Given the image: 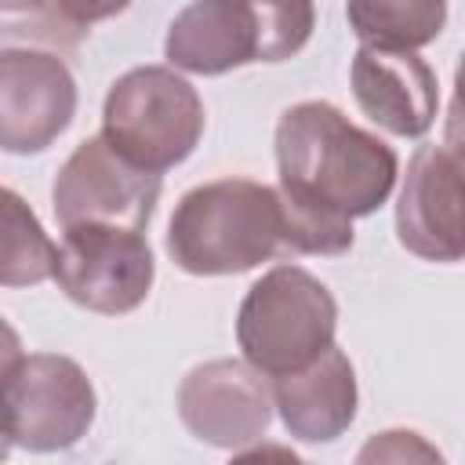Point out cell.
Instances as JSON below:
<instances>
[{
  "instance_id": "6da1fadb",
  "label": "cell",
  "mask_w": 465,
  "mask_h": 465,
  "mask_svg": "<svg viewBox=\"0 0 465 465\" xmlns=\"http://www.w3.org/2000/svg\"><path fill=\"white\" fill-rule=\"evenodd\" d=\"M283 247L345 254L352 218L374 214L396 185V153L331 102H298L276 124Z\"/></svg>"
},
{
  "instance_id": "7a4b0ae2",
  "label": "cell",
  "mask_w": 465,
  "mask_h": 465,
  "mask_svg": "<svg viewBox=\"0 0 465 465\" xmlns=\"http://www.w3.org/2000/svg\"><path fill=\"white\" fill-rule=\"evenodd\" d=\"M280 247V193L251 178H218L189 189L167 229V254L193 276L247 272Z\"/></svg>"
},
{
  "instance_id": "3957f363",
  "label": "cell",
  "mask_w": 465,
  "mask_h": 465,
  "mask_svg": "<svg viewBox=\"0 0 465 465\" xmlns=\"http://www.w3.org/2000/svg\"><path fill=\"white\" fill-rule=\"evenodd\" d=\"M334 327L338 305L331 291L298 265H276L247 291L236 316V341L258 374L276 378L331 349Z\"/></svg>"
},
{
  "instance_id": "277c9868",
  "label": "cell",
  "mask_w": 465,
  "mask_h": 465,
  "mask_svg": "<svg viewBox=\"0 0 465 465\" xmlns=\"http://www.w3.org/2000/svg\"><path fill=\"white\" fill-rule=\"evenodd\" d=\"M102 134L131 163L163 174L196 149L203 134V102L174 69L138 65L109 87Z\"/></svg>"
},
{
  "instance_id": "5b68a950",
  "label": "cell",
  "mask_w": 465,
  "mask_h": 465,
  "mask_svg": "<svg viewBox=\"0 0 465 465\" xmlns=\"http://www.w3.org/2000/svg\"><path fill=\"white\" fill-rule=\"evenodd\" d=\"M94 421V389L84 367L58 352H18L7 327L4 349V450H65Z\"/></svg>"
},
{
  "instance_id": "8992f818",
  "label": "cell",
  "mask_w": 465,
  "mask_h": 465,
  "mask_svg": "<svg viewBox=\"0 0 465 465\" xmlns=\"http://www.w3.org/2000/svg\"><path fill=\"white\" fill-rule=\"evenodd\" d=\"M156 265L142 229L127 225H69L58 243L54 280L69 302L102 312L124 316L149 298Z\"/></svg>"
},
{
  "instance_id": "52a82bcc",
  "label": "cell",
  "mask_w": 465,
  "mask_h": 465,
  "mask_svg": "<svg viewBox=\"0 0 465 465\" xmlns=\"http://www.w3.org/2000/svg\"><path fill=\"white\" fill-rule=\"evenodd\" d=\"M160 200V174L120 156L105 134H94L73 149L62 163L51 203L62 229L69 225H127L145 229Z\"/></svg>"
},
{
  "instance_id": "ba28073f",
  "label": "cell",
  "mask_w": 465,
  "mask_h": 465,
  "mask_svg": "<svg viewBox=\"0 0 465 465\" xmlns=\"http://www.w3.org/2000/svg\"><path fill=\"white\" fill-rule=\"evenodd\" d=\"M76 113V80L51 51L7 47L0 54V145L7 153L47 149Z\"/></svg>"
},
{
  "instance_id": "9c48e42d",
  "label": "cell",
  "mask_w": 465,
  "mask_h": 465,
  "mask_svg": "<svg viewBox=\"0 0 465 465\" xmlns=\"http://www.w3.org/2000/svg\"><path fill=\"white\" fill-rule=\"evenodd\" d=\"M400 243L425 262L465 258V178L447 145H421L396 203Z\"/></svg>"
},
{
  "instance_id": "30bf717a",
  "label": "cell",
  "mask_w": 465,
  "mask_h": 465,
  "mask_svg": "<svg viewBox=\"0 0 465 465\" xmlns=\"http://www.w3.org/2000/svg\"><path fill=\"white\" fill-rule=\"evenodd\" d=\"M272 392L258 371L240 360H211L193 367L178 385V414L185 429L211 447H247L269 429Z\"/></svg>"
},
{
  "instance_id": "8fae6325",
  "label": "cell",
  "mask_w": 465,
  "mask_h": 465,
  "mask_svg": "<svg viewBox=\"0 0 465 465\" xmlns=\"http://www.w3.org/2000/svg\"><path fill=\"white\" fill-rule=\"evenodd\" d=\"M163 51L174 69L200 76L265 62V33L254 0H193L174 15Z\"/></svg>"
},
{
  "instance_id": "7c38bea8",
  "label": "cell",
  "mask_w": 465,
  "mask_h": 465,
  "mask_svg": "<svg viewBox=\"0 0 465 465\" xmlns=\"http://www.w3.org/2000/svg\"><path fill=\"white\" fill-rule=\"evenodd\" d=\"M356 105L389 134L418 138L436 120V73L418 51L363 44L352 58Z\"/></svg>"
},
{
  "instance_id": "4fadbf2b",
  "label": "cell",
  "mask_w": 465,
  "mask_h": 465,
  "mask_svg": "<svg viewBox=\"0 0 465 465\" xmlns=\"http://www.w3.org/2000/svg\"><path fill=\"white\" fill-rule=\"evenodd\" d=\"M269 392L287 432L305 443L338 440L356 418V374L338 345L298 371L269 378Z\"/></svg>"
},
{
  "instance_id": "5bb4252c",
  "label": "cell",
  "mask_w": 465,
  "mask_h": 465,
  "mask_svg": "<svg viewBox=\"0 0 465 465\" xmlns=\"http://www.w3.org/2000/svg\"><path fill=\"white\" fill-rule=\"evenodd\" d=\"M345 15L363 44L418 51L443 33L447 0H349Z\"/></svg>"
},
{
  "instance_id": "9a60e30c",
  "label": "cell",
  "mask_w": 465,
  "mask_h": 465,
  "mask_svg": "<svg viewBox=\"0 0 465 465\" xmlns=\"http://www.w3.org/2000/svg\"><path fill=\"white\" fill-rule=\"evenodd\" d=\"M127 7L131 0H0L7 33H29L54 47H73L94 22Z\"/></svg>"
},
{
  "instance_id": "2e32d148",
  "label": "cell",
  "mask_w": 465,
  "mask_h": 465,
  "mask_svg": "<svg viewBox=\"0 0 465 465\" xmlns=\"http://www.w3.org/2000/svg\"><path fill=\"white\" fill-rule=\"evenodd\" d=\"M58 247L40 229L36 214L18 200L15 189H4V243H0V283L25 287L54 276Z\"/></svg>"
},
{
  "instance_id": "e0dca14e",
  "label": "cell",
  "mask_w": 465,
  "mask_h": 465,
  "mask_svg": "<svg viewBox=\"0 0 465 465\" xmlns=\"http://www.w3.org/2000/svg\"><path fill=\"white\" fill-rule=\"evenodd\" d=\"M262 33H265V62L294 58L316 25L312 0H254Z\"/></svg>"
},
{
  "instance_id": "ac0fdd59",
  "label": "cell",
  "mask_w": 465,
  "mask_h": 465,
  "mask_svg": "<svg viewBox=\"0 0 465 465\" xmlns=\"http://www.w3.org/2000/svg\"><path fill=\"white\" fill-rule=\"evenodd\" d=\"M389 440L396 443L392 450H389V447H381V450H363L360 458H363V461H371V458H411V454H418V458H440L432 447H425V443L418 440V432H389Z\"/></svg>"
},
{
  "instance_id": "d6986e66",
  "label": "cell",
  "mask_w": 465,
  "mask_h": 465,
  "mask_svg": "<svg viewBox=\"0 0 465 465\" xmlns=\"http://www.w3.org/2000/svg\"><path fill=\"white\" fill-rule=\"evenodd\" d=\"M447 124L465 127V54H461L458 73H454V102H450V116H447Z\"/></svg>"
},
{
  "instance_id": "ffe728a7",
  "label": "cell",
  "mask_w": 465,
  "mask_h": 465,
  "mask_svg": "<svg viewBox=\"0 0 465 465\" xmlns=\"http://www.w3.org/2000/svg\"><path fill=\"white\" fill-rule=\"evenodd\" d=\"M443 145L450 149V156H454V163H458V171H461V178H465V127L447 124V131H443Z\"/></svg>"
}]
</instances>
